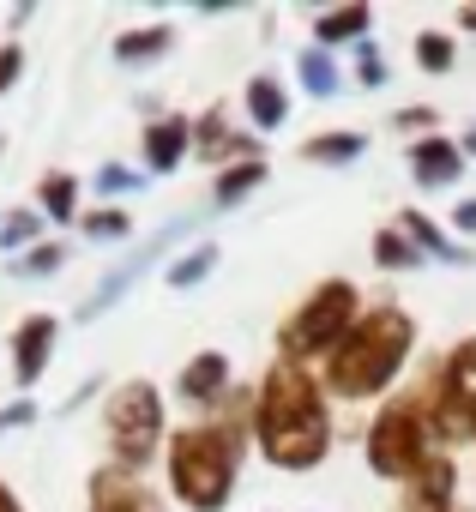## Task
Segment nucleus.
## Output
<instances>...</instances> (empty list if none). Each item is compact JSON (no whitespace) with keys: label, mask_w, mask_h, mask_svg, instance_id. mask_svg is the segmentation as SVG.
Here are the masks:
<instances>
[{"label":"nucleus","mask_w":476,"mask_h":512,"mask_svg":"<svg viewBox=\"0 0 476 512\" xmlns=\"http://www.w3.org/2000/svg\"><path fill=\"white\" fill-rule=\"evenodd\" d=\"M326 440H332V428H326L314 380L296 362H278L266 374V392H260V446L272 452V464L308 470V464H320Z\"/></svg>","instance_id":"f257e3e1"},{"label":"nucleus","mask_w":476,"mask_h":512,"mask_svg":"<svg viewBox=\"0 0 476 512\" xmlns=\"http://www.w3.org/2000/svg\"><path fill=\"white\" fill-rule=\"evenodd\" d=\"M235 452H242V440H235L229 422H193L181 434H169V488L181 506L193 512H217L235 488Z\"/></svg>","instance_id":"f03ea898"},{"label":"nucleus","mask_w":476,"mask_h":512,"mask_svg":"<svg viewBox=\"0 0 476 512\" xmlns=\"http://www.w3.org/2000/svg\"><path fill=\"white\" fill-rule=\"evenodd\" d=\"M404 350H410V320H404L398 308H380L374 320H362V326L344 338V350L332 356L326 380H332V392L362 398V392H374V386H386V380L398 374Z\"/></svg>","instance_id":"7ed1b4c3"},{"label":"nucleus","mask_w":476,"mask_h":512,"mask_svg":"<svg viewBox=\"0 0 476 512\" xmlns=\"http://www.w3.org/2000/svg\"><path fill=\"white\" fill-rule=\"evenodd\" d=\"M103 434H109V452L121 470H145L157 458V440H163V398L151 380H121L103 404Z\"/></svg>","instance_id":"20e7f679"},{"label":"nucleus","mask_w":476,"mask_h":512,"mask_svg":"<svg viewBox=\"0 0 476 512\" xmlns=\"http://www.w3.org/2000/svg\"><path fill=\"white\" fill-rule=\"evenodd\" d=\"M368 464H374L380 476H404V470L428 464V458H422V410H416V404H392V410L374 422V434H368Z\"/></svg>","instance_id":"39448f33"},{"label":"nucleus","mask_w":476,"mask_h":512,"mask_svg":"<svg viewBox=\"0 0 476 512\" xmlns=\"http://www.w3.org/2000/svg\"><path fill=\"white\" fill-rule=\"evenodd\" d=\"M350 314H356V290H350V284H326V290L284 326V350H290V356L320 350L326 338H338V332L350 326Z\"/></svg>","instance_id":"423d86ee"},{"label":"nucleus","mask_w":476,"mask_h":512,"mask_svg":"<svg viewBox=\"0 0 476 512\" xmlns=\"http://www.w3.org/2000/svg\"><path fill=\"white\" fill-rule=\"evenodd\" d=\"M55 344H61V320H55V314H25V320L13 326L7 356H13V386H19V398H31V386L49 374Z\"/></svg>","instance_id":"0eeeda50"},{"label":"nucleus","mask_w":476,"mask_h":512,"mask_svg":"<svg viewBox=\"0 0 476 512\" xmlns=\"http://www.w3.org/2000/svg\"><path fill=\"white\" fill-rule=\"evenodd\" d=\"M181 229H187V217H181V223H169L163 235H151V241H145V247L133 253V260H127V266H115V272H109V278H103V284H97V290H91V296L79 302V320H97L103 308H115V302H121V296H127V290L139 284V272H145V266H157V260H163V253H169V241H175Z\"/></svg>","instance_id":"6e6552de"},{"label":"nucleus","mask_w":476,"mask_h":512,"mask_svg":"<svg viewBox=\"0 0 476 512\" xmlns=\"http://www.w3.org/2000/svg\"><path fill=\"white\" fill-rule=\"evenodd\" d=\"M440 404L452 410L446 422H452L458 434L476 428V338L458 344V356H452V368H446V386H440Z\"/></svg>","instance_id":"1a4fd4ad"},{"label":"nucleus","mask_w":476,"mask_h":512,"mask_svg":"<svg viewBox=\"0 0 476 512\" xmlns=\"http://www.w3.org/2000/svg\"><path fill=\"white\" fill-rule=\"evenodd\" d=\"M91 512H151V494L139 488L133 470L103 464V470L91 476Z\"/></svg>","instance_id":"9d476101"},{"label":"nucleus","mask_w":476,"mask_h":512,"mask_svg":"<svg viewBox=\"0 0 476 512\" xmlns=\"http://www.w3.org/2000/svg\"><path fill=\"white\" fill-rule=\"evenodd\" d=\"M187 139H193V133H187L181 115L151 121V127H145V169H151V175H169V169L187 157Z\"/></svg>","instance_id":"9b49d317"},{"label":"nucleus","mask_w":476,"mask_h":512,"mask_svg":"<svg viewBox=\"0 0 476 512\" xmlns=\"http://www.w3.org/2000/svg\"><path fill=\"white\" fill-rule=\"evenodd\" d=\"M223 386H229V356H217V350L193 356V362L181 368V380H175V392H181L187 404H217Z\"/></svg>","instance_id":"f8f14e48"},{"label":"nucleus","mask_w":476,"mask_h":512,"mask_svg":"<svg viewBox=\"0 0 476 512\" xmlns=\"http://www.w3.org/2000/svg\"><path fill=\"white\" fill-rule=\"evenodd\" d=\"M37 211H43V223H79V175H67V169H49L43 181H37Z\"/></svg>","instance_id":"ddd939ff"},{"label":"nucleus","mask_w":476,"mask_h":512,"mask_svg":"<svg viewBox=\"0 0 476 512\" xmlns=\"http://www.w3.org/2000/svg\"><path fill=\"white\" fill-rule=\"evenodd\" d=\"M43 229H49V223H43V211H37V205H13V211H0V253H7V260H19V253H31L37 241H49Z\"/></svg>","instance_id":"4468645a"},{"label":"nucleus","mask_w":476,"mask_h":512,"mask_svg":"<svg viewBox=\"0 0 476 512\" xmlns=\"http://www.w3.org/2000/svg\"><path fill=\"white\" fill-rule=\"evenodd\" d=\"M169 43H175V31H169V25H145V31H121L109 55H115L121 67H145V61L169 55Z\"/></svg>","instance_id":"2eb2a0df"},{"label":"nucleus","mask_w":476,"mask_h":512,"mask_svg":"<svg viewBox=\"0 0 476 512\" xmlns=\"http://www.w3.org/2000/svg\"><path fill=\"white\" fill-rule=\"evenodd\" d=\"M61 266H67V241H37L31 253L7 260V278H19V284H37V278H55Z\"/></svg>","instance_id":"dca6fc26"},{"label":"nucleus","mask_w":476,"mask_h":512,"mask_svg":"<svg viewBox=\"0 0 476 512\" xmlns=\"http://www.w3.org/2000/svg\"><path fill=\"white\" fill-rule=\"evenodd\" d=\"M211 266H217V247H211V241H199V247L175 253V260L163 266V284H169V290H193L199 278H211Z\"/></svg>","instance_id":"f3484780"},{"label":"nucleus","mask_w":476,"mask_h":512,"mask_svg":"<svg viewBox=\"0 0 476 512\" xmlns=\"http://www.w3.org/2000/svg\"><path fill=\"white\" fill-rule=\"evenodd\" d=\"M248 115H254V127H278V121L290 115L284 85H278V79H254V85H248Z\"/></svg>","instance_id":"a211bd4d"},{"label":"nucleus","mask_w":476,"mask_h":512,"mask_svg":"<svg viewBox=\"0 0 476 512\" xmlns=\"http://www.w3.org/2000/svg\"><path fill=\"white\" fill-rule=\"evenodd\" d=\"M452 175H458V145H440V139L416 145V181L440 187V181H452Z\"/></svg>","instance_id":"6ab92c4d"},{"label":"nucleus","mask_w":476,"mask_h":512,"mask_svg":"<svg viewBox=\"0 0 476 512\" xmlns=\"http://www.w3.org/2000/svg\"><path fill=\"white\" fill-rule=\"evenodd\" d=\"M79 229H85V241H127L133 217L121 205H97V211H79Z\"/></svg>","instance_id":"aec40b11"},{"label":"nucleus","mask_w":476,"mask_h":512,"mask_svg":"<svg viewBox=\"0 0 476 512\" xmlns=\"http://www.w3.org/2000/svg\"><path fill=\"white\" fill-rule=\"evenodd\" d=\"M446 488H452V464L428 458V482H416V494H410V512H440V506H446Z\"/></svg>","instance_id":"412c9836"},{"label":"nucleus","mask_w":476,"mask_h":512,"mask_svg":"<svg viewBox=\"0 0 476 512\" xmlns=\"http://www.w3.org/2000/svg\"><path fill=\"white\" fill-rule=\"evenodd\" d=\"M260 181H266V163H242V169H223L211 193H217V205H235L242 193H254Z\"/></svg>","instance_id":"4be33fe9"},{"label":"nucleus","mask_w":476,"mask_h":512,"mask_svg":"<svg viewBox=\"0 0 476 512\" xmlns=\"http://www.w3.org/2000/svg\"><path fill=\"white\" fill-rule=\"evenodd\" d=\"M91 187H97L103 199H121V193H139V187H145V175H139V169H127V163H103V169L91 175Z\"/></svg>","instance_id":"5701e85b"},{"label":"nucleus","mask_w":476,"mask_h":512,"mask_svg":"<svg viewBox=\"0 0 476 512\" xmlns=\"http://www.w3.org/2000/svg\"><path fill=\"white\" fill-rule=\"evenodd\" d=\"M368 25V7H344V13H326L320 19V43H344V37H356Z\"/></svg>","instance_id":"b1692460"},{"label":"nucleus","mask_w":476,"mask_h":512,"mask_svg":"<svg viewBox=\"0 0 476 512\" xmlns=\"http://www.w3.org/2000/svg\"><path fill=\"white\" fill-rule=\"evenodd\" d=\"M19 79H25V49L19 43H0V97H7Z\"/></svg>","instance_id":"393cba45"},{"label":"nucleus","mask_w":476,"mask_h":512,"mask_svg":"<svg viewBox=\"0 0 476 512\" xmlns=\"http://www.w3.org/2000/svg\"><path fill=\"white\" fill-rule=\"evenodd\" d=\"M416 61L434 67V73H446V67H452V43H446V37H422V43H416Z\"/></svg>","instance_id":"a878e982"},{"label":"nucleus","mask_w":476,"mask_h":512,"mask_svg":"<svg viewBox=\"0 0 476 512\" xmlns=\"http://www.w3.org/2000/svg\"><path fill=\"white\" fill-rule=\"evenodd\" d=\"M302 73H308V91H332V85H338V79H332V61H326L320 49L302 55Z\"/></svg>","instance_id":"bb28decb"},{"label":"nucleus","mask_w":476,"mask_h":512,"mask_svg":"<svg viewBox=\"0 0 476 512\" xmlns=\"http://www.w3.org/2000/svg\"><path fill=\"white\" fill-rule=\"evenodd\" d=\"M356 151H362V139H350V133H344V139H314V145H308V157H326V163H344V157H356Z\"/></svg>","instance_id":"cd10ccee"},{"label":"nucleus","mask_w":476,"mask_h":512,"mask_svg":"<svg viewBox=\"0 0 476 512\" xmlns=\"http://www.w3.org/2000/svg\"><path fill=\"white\" fill-rule=\"evenodd\" d=\"M37 422V404L31 398H13V404H0V434H13V428H31Z\"/></svg>","instance_id":"c85d7f7f"},{"label":"nucleus","mask_w":476,"mask_h":512,"mask_svg":"<svg viewBox=\"0 0 476 512\" xmlns=\"http://www.w3.org/2000/svg\"><path fill=\"white\" fill-rule=\"evenodd\" d=\"M380 253H386V260H392V266H410V260H416V253H410V247H404L398 235H380Z\"/></svg>","instance_id":"c756f323"},{"label":"nucleus","mask_w":476,"mask_h":512,"mask_svg":"<svg viewBox=\"0 0 476 512\" xmlns=\"http://www.w3.org/2000/svg\"><path fill=\"white\" fill-rule=\"evenodd\" d=\"M362 85H386V61L380 55H362Z\"/></svg>","instance_id":"7c9ffc66"},{"label":"nucleus","mask_w":476,"mask_h":512,"mask_svg":"<svg viewBox=\"0 0 476 512\" xmlns=\"http://www.w3.org/2000/svg\"><path fill=\"white\" fill-rule=\"evenodd\" d=\"M0 512H25V500H19V488L0 476Z\"/></svg>","instance_id":"2f4dec72"},{"label":"nucleus","mask_w":476,"mask_h":512,"mask_svg":"<svg viewBox=\"0 0 476 512\" xmlns=\"http://www.w3.org/2000/svg\"><path fill=\"white\" fill-rule=\"evenodd\" d=\"M452 223H458V229H476V199H464V205L452 211Z\"/></svg>","instance_id":"473e14b6"},{"label":"nucleus","mask_w":476,"mask_h":512,"mask_svg":"<svg viewBox=\"0 0 476 512\" xmlns=\"http://www.w3.org/2000/svg\"><path fill=\"white\" fill-rule=\"evenodd\" d=\"M464 25H470V31H476V7H464Z\"/></svg>","instance_id":"72a5a7b5"},{"label":"nucleus","mask_w":476,"mask_h":512,"mask_svg":"<svg viewBox=\"0 0 476 512\" xmlns=\"http://www.w3.org/2000/svg\"><path fill=\"white\" fill-rule=\"evenodd\" d=\"M0 157H7V133H0Z\"/></svg>","instance_id":"f704fd0d"},{"label":"nucleus","mask_w":476,"mask_h":512,"mask_svg":"<svg viewBox=\"0 0 476 512\" xmlns=\"http://www.w3.org/2000/svg\"><path fill=\"white\" fill-rule=\"evenodd\" d=\"M470 151H476V139H470Z\"/></svg>","instance_id":"c9c22d12"},{"label":"nucleus","mask_w":476,"mask_h":512,"mask_svg":"<svg viewBox=\"0 0 476 512\" xmlns=\"http://www.w3.org/2000/svg\"><path fill=\"white\" fill-rule=\"evenodd\" d=\"M151 512H163V506H151Z\"/></svg>","instance_id":"e433bc0d"}]
</instances>
